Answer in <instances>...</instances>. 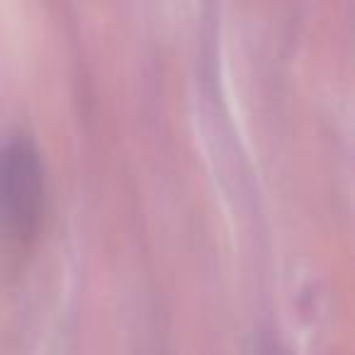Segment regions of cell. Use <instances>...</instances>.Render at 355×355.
Instances as JSON below:
<instances>
[{"label": "cell", "mask_w": 355, "mask_h": 355, "mask_svg": "<svg viewBox=\"0 0 355 355\" xmlns=\"http://www.w3.org/2000/svg\"><path fill=\"white\" fill-rule=\"evenodd\" d=\"M44 207V173L40 153L27 139H12L0 148V234L25 243L37 232Z\"/></svg>", "instance_id": "cell-1"}]
</instances>
